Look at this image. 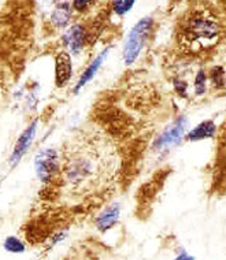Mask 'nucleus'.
Segmentation results:
<instances>
[{"mask_svg":"<svg viewBox=\"0 0 226 260\" xmlns=\"http://www.w3.org/2000/svg\"><path fill=\"white\" fill-rule=\"evenodd\" d=\"M109 51H110V48L104 50L103 52H102V54H100L99 56H98V58L93 60V62L90 63L89 66H88V69H86L85 72H84V74H82L81 78H80V81H78L77 86H76V92H78V90L81 89L82 86L85 85L88 81L92 80V77L95 76L96 72L99 70V68L102 66V63H103V60L106 59V56L109 55Z\"/></svg>","mask_w":226,"mask_h":260,"instance_id":"9","label":"nucleus"},{"mask_svg":"<svg viewBox=\"0 0 226 260\" xmlns=\"http://www.w3.org/2000/svg\"><path fill=\"white\" fill-rule=\"evenodd\" d=\"M5 248L7 251L14 252V253H18V252H23V245L22 242L19 241L18 238L15 237H9L5 242Z\"/></svg>","mask_w":226,"mask_h":260,"instance_id":"13","label":"nucleus"},{"mask_svg":"<svg viewBox=\"0 0 226 260\" xmlns=\"http://www.w3.org/2000/svg\"><path fill=\"white\" fill-rule=\"evenodd\" d=\"M176 260H193V257H190V256L185 255V253H182V255L178 256Z\"/></svg>","mask_w":226,"mask_h":260,"instance_id":"18","label":"nucleus"},{"mask_svg":"<svg viewBox=\"0 0 226 260\" xmlns=\"http://www.w3.org/2000/svg\"><path fill=\"white\" fill-rule=\"evenodd\" d=\"M221 36L219 21L208 10H195L181 25L178 40L189 52H202L217 44Z\"/></svg>","mask_w":226,"mask_h":260,"instance_id":"2","label":"nucleus"},{"mask_svg":"<svg viewBox=\"0 0 226 260\" xmlns=\"http://www.w3.org/2000/svg\"><path fill=\"white\" fill-rule=\"evenodd\" d=\"M66 43L70 45V48L74 52H78L81 50L82 45H84V30H82V27L78 26V25L73 26L66 35Z\"/></svg>","mask_w":226,"mask_h":260,"instance_id":"11","label":"nucleus"},{"mask_svg":"<svg viewBox=\"0 0 226 260\" xmlns=\"http://www.w3.org/2000/svg\"><path fill=\"white\" fill-rule=\"evenodd\" d=\"M90 5H93V2H74V3H73V6L77 10H84L86 9V6Z\"/></svg>","mask_w":226,"mask_h":260,"instance_id":"17","label":"nucleus"},{"mask_svg":"<svg viewBox=\"0 0 226 260\" xmlns=\"http://www.w3.org/2000/svg\"><path fill=\"white\" fill-rule=\"evenodd\" d=\"M195 90L198 94H203L206 90V74L204 72H199L195 80Z\"/></svg>","mask_w":226,"mask_h":260,"instance_id":"15","label":"nucleus"},{"mask_svg":"<svg viewBox=\"0 0 226 260\" xmlns=\"http://www.w3.org/2000/svg\"><path fill=\"white\" fill-rule=\"evenodd\" d=\"M151 27H152V19L143 18L140 22L136 23V26L131 30L125 43V48H123V60L126 64L133 63L139 56L141 48L144 47L147 41Z\"/></svg>","mask_w":226,"mask_h":260,"instance_id":"3","label":"nucleus"},{"mask_svg":"<svg viewBox=\"0 0 226 260\" xmlns=\"http://www.w3.org/2000/svg\"><path fill=\"white\" fill-rule=\"evenodd\" d=\"M215 123L211 121L203 122L199 126H196L189 135H188V140L190 141H196V140H203V139H211L215 135Z\"/></svg>","mask_w":226,"mask_h":260,"instance_id":"10","label":"nucleus"},{"mask_svg":"<svg viewBox=\"0 0 226 260\" xmlns=\"http://www.w3.org/2000/svg\"><path fill=\"white\" fill-rule=\"evenodd\" d=\"M118 215H119V206L118 204H114V206L109 207L107 210L103 211L99 215L96 223H98V228H99L102 232H106L109 230L111 226H114V223L117 222Z\"/></svg>","mask_w":226,"mask_h":260,"instance_id":"8","label":"nucleus"},{"mask_svg":"<svg viewBox=\"0 0 226 260\" xmlns=\"http://www.w3.org/2000/svg\"><path fill=\"white\" fill-rule=\"evenodd\" d=\"M186 129V119L185 118H180L177 119L173 126H170L165 133H163L159 140L156 141V145L158 147H165V145H169V144H174L177 143L178 140L184 136Z\"/></svg>","mask_w":226,"mask_h":260,"instance_id":"6","label":"nucleus"},{"mask_svg":"<svg viewBox=\"0 0 226 260\" xmlns=\"http://www.w3.org/2000/svg\"><path fill=\"white\" fill-rule=\"evenodd\" d=\"M223 76H225V73H223V69L222 68H215L211 72V80H213L214 85L218 86V88H223V84H225V81H223Z\"/></svg>","mask_w":226,"mask_h":260,"instance_id":"14","label":"nucleus"},{"mask_svg":"<svg viewBox=\"0 0 226 260\" xmlns=\"http://www.w3.org/2000/svg\"><path fill=\"white\" fill-rule=\"evenodd\" d=\"M72 77V59L68 52H60L55 63V81L56 85L63 86Z\"/></svg>","mask_w":226,"mask_h":260,"instance_id":"5","label":"nucleus"},{"mask_svg":"<svg viewBox=\"0 0 226 260\" xmlns=\"http://www.w3.org/2000/svg\"><path fill=\"white\" fill-rule=\"evenodd\" d=\"M36 171L39 178L44 182H48L58 174L59 171V156L54 149H44L40 153H37Z\"/></svg>","mask_w":226,"mask_h":260,"instance_id":"4","label":"nucleus"},{"mask_svg":"<svg viewBox=\"0 0 226 260\" xmlns=\"http://www.w3.org/2000/svg\"><path fill=\"white\" fill-rule=\"evenodd\" d=\"M70 19V7L68 3H60L56 6L54 14H52V21L56 26H66V23Z\"/></svg>","mask_w":226,"mask_h":260,"instance_id":"12","label":"nucleus"},{"mask_svg":"<svg viewBox=\"0 0 226 260\" xmlns=\"http://www.w3.org/2000/svg\"><path fill=\"white\" fill-rule=\"evenodd\" d=\"M36 126H37V122H33L32 125L29 126L25 132L22 133V136L18 139V143L15 145V149H14L13 152V157H11V160L13 163L15 161H18L22 155L26 152V149L29 148V145L32 144V140L35 137V133H36Z\"/></svg>","mask_w":226,"mask_h":260,"instance_id":"7","label":"nucleus"},{"mask_svg":"<svg viewBox=\"0 0 226 260\" xmlns=\"http://www.w3.org/2000/svg\"><path fill=\"white\" fill-rule=\"evenodd\" d=\"M114 152L103 139H84L74 144L66 159V177L74 188L103 184L113 174Z\"/></svg>","mask_w":226,"mask_h":260,"instance_id":"1","label":"nucleus"},{"mask_svg":"<svg viewBox=\"0 0 226 260\" xmlns=\"http://www.w3.org/2000/svg\"><path fill=\"white\" fill-rule=\"evenodd\" d=\"M135 5V2H115L114 3V11L119 15H122V14L127 13L129 10L132 9V6Z\"/></svg>","mask_w":226,"mask_h":260,"instance_id":"16","label":"nucleus"}]
</instances>
